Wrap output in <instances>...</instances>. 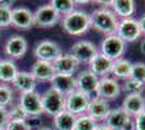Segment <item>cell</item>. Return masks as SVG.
<instances>
[{
  "label": "cell",
  "instance_id": "cell-17",
  "mask_svg": "<svg viewBox=\"0 0 145 130\" xmlns=\"http://www.w3.org/2000/svg\"><path fill=\"white\" fill-rule=\"evenodd\" d=\"M12 25L21 31H28L35 26L34 14L28 8H14L12 9Z\"/></svg>",
  "mask_w": 145,
  "mask_h": 130
},
{
  "label": "cell",
  "instance_id": "cell-1",
  "mask_svg": "<svg viewBox=\"0 0 145 130\" xmlns=\"http://www.w3.org/2000/svg\"><path fill=\"white\" fill-rule=\"evenodd\" d=\"M91 28L105 36L115 35L119 19L109 8H97L90 13Z\"/></svg>",
  "mask_w": 145,
  "mask_h": 130
},
{
  "label": "cell",
  "instance_id": "cell-19",
  "mask_svg": "<svg viewBox=\"0 0 145 130\" xmlns=\"http://www.w3.org/2000/svg\"><path fill=\"white\" fill-rule=\"evenodd\" d=\"M121 107L131 117H135L145 111V97L143 94H128L122 100Z\"/></svg>",
  "mask_w": 145,
  "mask_h": 130
},
{
  "label": "cell",
  "instance_id": "cell-3",
  "mask_svg": "<svg viewBox=\"0 0 145 130\" xmlns=\"http://www.w3.org/2000/svg\"><path fill=\"white\" fill-rule=\"evenodd\" d=\"M127 49L128 43L125 42L120 37H118L115 34L104 37L99 47V52L108 57L109 60L115 61L120 57H123L125 53L127 52Z\"/></svg>",
  "mask_w": 145,
  "mask_h": 130
},
{
  "label": "cell",
  "instance_id": "cell-37",
  "mask_svg": "<svg viewBox=\"0 0 145 130\" xmlns=\"http://www.w3.org/2000/svg\"><path fill=\"white\" fill-rule=\"evenodd\" d=\"M138 21H139L140 28H141V31H142V35L145 36V14L144 15H142Z\"/></svg>",
  "mask_w": 145,
  "mask_h": 130
},
{
  "label": "cell",
  "instance_id": "cell-15",
  "mask_svg": "<svg viewBox=\"0 0 145 130\" xmlns=\"http://www.w3.org/2000/svg\"><path fill=\"white\" fill-rule=\"evenodd\" d=\"M112 110V106L108 101L103 100L97 97H92L90 103L87 110V114L91 116L94 120H97V124H102L105 122L108 113Z\"/></svg>",
  "mask_w": 145,
  "mask_h": 130
},
{
  "label": "cell",
  "instance_id": "cell-23",
  "mask_svg": "<svg viewBox=\"0 0 145 130\" xmlns=\"http://www.w3.org/2000/svg\"><path fill=\"white\" fill-rule=\"evenodd\" d=\"M30 73L34 75L37 81H49L50 82L52 77L55 75V71L53 64L51 62L37 60L34 63Z\"/></svg>",
  "mask_w": 145,
  "mask_h": 130
},
{
  "label": "cell",
  "instance_id": "cell-11",
  "mask_svg": "<svg viewBox=\"0 0 145 130\" xmlns=\"http://www.w3.org/2000/svg\"><path fill=\"white\" fill-rule=\"evenodd\" d=\"M100 78L90 69L79 71L76 75V90L85 93L89 97H94Z\"/></svg>",
  "mask_w": 145,
  "mask_h": 130
},
{
  "label": "cell",
  "instance_id": "cell-28",
  "mask_svg": "<svg viewBox=\"0 0 145 130\" xmlns=\"http://www.w3.org/2000/svg\"><path fill=\"white\" fill-rule=\"evenodd\" d=\"M60 15L65 16L75 10L76 3L74 0H51L49 2Z\"/></svg>",
  "mask_w": 145,
  "mask_h": 130
},
{
  "label": "cell",
  "instance_id": "cell-13",
  "mask_svg": "<svg viewBox=\"0 0 145 130\" xmlns=\"http://www.w3.org/2000/svg\"><path fill=\"white\" fill-rule=\"evenodd\" d=\"M61 47L52 40H43L40 41L36 46L34 50V54L37 57V60L46 61V62L53 63L62 54Z\"/></svg>",
  "mask_w": 145,
  "mask_h": 130
},
{
  "label": "cell",
  "instance_id": "cell-32",
  "mask_svg": "<svg viewBox=\"0 0 145 130\" xmlns=\"http://www.w3.org/2000/svg\"><path fill=\"white\" fill-rule=\"evenodd\" d=\"M13 101L12 89L7 85H0V106L7 107Z\"/></svg>",
  "mask_w": 145,
  "mask_h": 130
},
{
  "label": "cell",
  "instance_id": "cell-6",
  "mask_svg": "<svg viewBox=\"0 0 145 130\" xmlns=\"http://www.w3.org/2000/svg\"><path fill=\"white\" fill-rule=\"evenodd\" d=\"M104 124L112 130H134L133 118L121 106L110 110Z\"/></svg>",
  "mask_w": 145,
  "mask_h": 130
},
{
  "label": "cell",
  "instance_id": "cell-36",
  "mask_svg": "<svg viewBox=\"0 0 145 130\" xmlns=\"http://www.w3.org/2000/svg\"><path fill=\"white\" fill-rule=\"evenodd\" d=\"M8 123H9L8 108L3 107V106H0V129H5Z\"/></svg>",
  "mask_w": 145,
  "mask_h": 130
},
{
  "label": "cell",
  "instance_id": "cell-24",
  "mask_svg": "<svg viewBox=\"0 0 145 130\" xmlns=\"http://www.w3.org/2000/svg\"><path fill=\"white\" fill-rule=\"evenodd\" d=\"M131 68H132V63L126 57H120L118 60L113 61L110 76L118 81H125L130 78Z\"/></svg>",
  "mask_w": 145,
  "mask_h": 130
},
{
  "label": "cell",
  "instance_id": "cell-20",
  "mask_svg": "<svg viewBox=\"0 0 145 130\" xmlns=\"http://www.w3.org/2000/svg\"><path fill=\"white\" fill-rule=\"evenodd\" d=\"M109 9L115 13V15L119 20L133 18L137 5L134 0H110Z\"/></svg>",
  "mask_w": 145,
  "mask_h": 130
},
{
  "label": "cell",
  "instance_id": "cell-12",
  "mask_svg": "<svg viewBox=\"0 0 145 130\" xmlns=\"http://www.w3.org/2000/svg\"><path fill=\"white\" fill-rule=\"evenodd\" d=\"M18 104L24 110L27 116L37 117V116H40L41 114H43L41 95L36 91L21 93Z\"/></svg>",
  "mask_w": 145,
  "mask_h": 130
},
{
  "label": "cell",
  "instance_id": "cell-14",
  "mask_svg": "<svg viewBox=\"0 0 145 130\" xmlns=\"http://www.w3.org/2000/svg\"><path fill=\"white\" fill-rule=\"evenodd\" d=\"M52 64L54 67L55 74L75 76V74L79 72V67H80V63L71 52L62 53Z\"/></svg>",
  "mask_w": 145,
  "mask_h": 130
},
{
  "label": "cell",
  "instance_id": "cell-27",
  "mask_svg": "<svg viewBox=\"0 0 145 130\" xmlns=\"http://www.w3.org/2000/svg\"><path fill=\"white\" fill-rule=\"evenodd\" d=\"M145 90V85L129 78L127 80L122 81L121 84V92H123L126 95L128 94H143Z\"/></svg>",
  "mask_w": 145,
  "mask_h": 130
},
{
  "label": "cell",
  "instance_id": "cell-30",
  "mask_svg": "<svg viewBox=\"0 0 145 130\" xmlns=\"http://www.w3.org/2000/svg\"><path fill=\"white\" fill-rule=\"evenodd\" d=\"M134 80L140 81L145 85V63L144 62H134L132 63V68H131V76Z\"/></svg>",
  "mask_w": 145,
  "mask_h": 130
},
{
  "label": "cell",
  "instance_id": "cell-39",
  "mask_svg": "<svg viewBox=\"0 0 145 130\" xmlns=\"http://www.w3.org/2000/svg\"><path fill=\"white\" fill-rule=\"evenodd\" d=\"M94 130H112V129L108 128V127L104 124V123H102V124H97V128H95Z\"/></svg>",
  "mask_w": 145,
  "mask_h": 130
},
{
  "label": "cell",
  "instance_id": "cell-10",
  "mask_svg": "<svg viewBox=\"0 0 145 130\" xmlns=\"http://www.w3.org/2000/svg\"><path fill=\"white\" fill-rule=\"evenodd\" d=\"M91 97L85 93L75 90L74 92L68 94L65 100V110L76 117L87 113L88 106L90 103Z\"/></svg>",
  "mask_w": 145,
  "mask_h": 130
},
{
  "label": "cell",
  "instance_id": "cell-16",
  "mask_svg": "<svg viewBox=\"0 0 145 130\" xmlns=\"http://www.w3.org/2000/svg\"><path fill=\"white\" fill-rule=\"evenodd\" d=\"M27 48L28 43L23 36L13 35L7 40L5 44V52L11 59H22L26 54Z\"/></svg>",
  "mask_w": 145,
  "mask_h": 130
},
{
  "label": "cell",
  "instance_id": "cell-38",
  "mask_svg": "<svg viewBox=\"0 0 145 130\" xmlns=\"http://www.w3.org/2000/svg\"><path fill=\"white\" fill-rule=\"evenodd\" d=\"M14 5V1H6V0H0V6L1 7H5V8H9L11 9L12 6Z\"/></svg>",
  "mask_w": 145,
  "mask_h": 130
},
{
  "label": "cell",
  "instance_id": "cell-26",
  "mask_svg": "<svg viewBox=\"0 0 145 130\" xmlns=\"http://www.w3.org/2000/svg\"><path fill=\"white\" fill-rule=\"evenodd\" d=\"M18 72V67L13 61L11 60L0 61V81L12 82Z\"/></svg>",
  "mask_w": 145,
  "mask_h": 130
},
{
  "label": "cell",
  "instance_id": "cell-4",
  "mask_svg": "<svg viewBox=\"0 0 145 130\" xmlns=\"http://www.w3.org/2000/svg\"><path fill=\"white\" fill-rule=\"evenodd\" d=\"M65 100L66 97H64L59 91L50 87L41 95L43 113H46L49 116L54 117L59 113L65 111Z\"/></svg>",
  "mask_w": 145,
  "mask_h": 130
},
{
  "label": "cell",
  "instance_id": "cell-22",
  "mask_svg": "<svg viewBox=\"0 0 145 130\" xmlns=\"http://www.w3.org/2000/svg\"><path fill=\"white\" fill-rule=\"evenodd\" d=\"M37 82L38 81L30 72L22 71V72H18V74L15 75L12 85L21 93H26L35 91Z\"/></svg>",
  "mask_w": 145,
  "mask_h": 130
},
{
  "label": "cell",
  "instance_id": "cell-34",
  "mask_svg": "<svg viewBox=\"0 0 145 130\" xmlns=\"http://www.w3.org/2000/svg\"><path fill=\"white\" fill-rule=\"evenodd\" d=\"M6 130H33L31 126L27 122H9L6 126Z\"/></svg>",
  "mask_w": 145,
  "mask_h": 130
},
{
  "label": "cell",
  "instance_id": "cell-9",
  "mask_svg": "<svg viewBox=\"0 0 145 130\" xmlns=\"http://www.w3.org/2000/svg\"><path fill=\"white\" fill-rule=\"evenodd\" d=\"M71 53L80 64H89L91 60L99 53V48L90 40H79L72 46Z\"/></svg>",
  "mask_w": 145,
  "mask_h": 130
},
{
  "label": "cell",
  "instance_id": "cell-2",
  "mask_svg": "<svg viewBox=\"0 0 145 130\" xmlns=\"http://www.w3.org/2000/svg\"><path fill=\"white\" fill-rule=\"evenodd\" d=\"M62 27L71 36H84L91 29L90 13L75 9L72 12L62 18Z\"/></svg>",
  "mask_w": 145,
  "mask_h": 130
},
{
  "label": "cell",
  "instance_id": "cell-42",
  "mask_svg": "<svg viewBox=\"0 0 145 130\" xmlns=\"http://www.w3.org/2000/svg\"><path fill=\"white\" fill-rule=\"evenodd\" d=\"M37 130H53L52 128H50V127H46V126H42V127H39Z\"/></svg>",
  "mask_w": 145,
  "mask_h": 130
},
{
  "label": "cell",
  "instance_id": "cell-18",
  "mask_svg": "<svg viewBox=\"0 0 145 130\" xmlns=\"http://www.w3.org/2000/svg\"><path fill=\"white\" fill-rule=\"evenodd\" d=\"M50 85L51 88L59 91L64 97H67L76 90V76L55 74L50 80Z\"/></svg>",
  "mask_w": 145,
  "mask_h": 130
},
{
  "label": "cell",
  "instance_id": "cell-5",
  "mask_svg": "<svg viewBox=\"0 0 145 130\" xmlns=\"http://www.w3.org/2000/svg\"><path fill=\"white\" fill-rule=\"evenodd\" d=\"M116 35L120 37L126 43L135 42L143 36L140 28L139 21L135 18L119 20Z\"/></svg>",
  "mask_w": 145,
  "mask_h": 130
},
{
  "label": "cell",
  "instance_id": "cell-40",
  "mask_svg": "<svg viewBox=\"0 0 145 130\" xmlns=\"http://www.w3.org/2000/svg\"><path fill=\"white\" fill-rule=\"evenodd\" d=\"M140 51H141L142 54L145 56V38L141 40V43H140Z\"/></svg>",
  "mask_w": 145,
  "mask_h": 130
},
{
  "label": "cell",
  "instance_id": "cell-21",
  "mask_svg": "<svg viewBox=\"0 0 145 130\" xmlns=\"http://www.w3.org/2000/svg\"><path fill=\"white\" fill-rule=\"evenodd\" d=\"M88 65H89V69L93 74L97 75L99 78H103L106 76H110L113 61L99 52Z\"/></svg>",
  "mask_w": 145,
  "mask_h": 130
},
{
  "label": "cell",
  "instance_id": "cell-7",
  "mask_svg": "<svg viewBox=\"0 0 145 130\" xmlns=\"http://www.w3.org/2000/svg\"><path fill=\"white\" fill-rule=\"evenodd\" d=\"M121 93V84L117 79L113 78L112 76L100 78L95 91V97L109 102L118 99Z\"/></svg>",
  "mask_w": 145,
  "mask_h": 130
},
{
  "label": "cell",
  "instance_id": "cell-25",
  "mask_svg": "<svg viewBox=\"0 0 145 130\" xmlns=\"http://www.w3.org/2000/svg\"><path fill=\"white\" fill-rule=\"evenodd\" d=\"M76 116L66 110L59 113L53 117V126L55 130H74Z\"/></svg>",
  "mask_w": 145,
  "mask_h": 130
},
{
  "label": "cell",
  "instance_id": "cell-8",
  "mask_svg": "<svg viewBox=\"0 0 145 130\" xmlns=\"http://www.w3.org/2000/svg\"><path fill=\"white\" fill-rule=\"evenodd\" d=\"M33 14L35 26L42 28L53 27L59 23L61 19V15L55 11L50 3L40 6Z\"/></svg>",
  "mask_w": 145,
  "mask_h": 130
},
{
  "label": "cell",
  "instance_id": "cell-35",
  "mask_svg": "<svg viewBox=\"0 0 145 130\" xmlns=\"http://www.w3.org/2000/svg\"><path fill=\"white\" fill-rule=\"evenodd\" d=\"M133 128L134 130H145V111L133 117Z\"/></svg>",
  "mask_w": 145,
  "mask_h": 130
},
{
  "label": "cell",
  "instance_id": "cell-43",
  "mask_svg": "<svg viewBox=\"0 0 145 130\" xmlns=\"http://www.w3.org/2000/svg\"><path fill=\"white\" fill-rule=\"evenodd\" d=\"M0 130H6V128H5V129H0Z\"/></svg>",
  "mask_w": 145,
  "mask_h": 130
},
{
  "label": "cell",
  "instance_id": "cell-29",
  "mask_svg": "<svg viewBox=\"0 0 145 130\" xmlns=\"http://www.w3.org/2000/svg\"><path fill=\"white\" fill-rule=\"evenodd\" d=\"M97 126V122L89 116L87 113L76 117L74 130H94Z\"/></svg>",
  "mask_w": 145,
  "mask_h": 130
},
{
  "label": "cell",
  "instance_id": "cell-31",
  "mask_svg": "<svg viewBox=\"0 0 145 130\" xmlns=\"http://www.w3.org/2000/svg\"><path fill=\"white\" fill-rule=\"evenodd\" d=\"M8 117H9V122H27L28 116L24 112V110L20 106V104L12 106L10 110H8Z\"/></svg>",
  "mask_w": 145,
  "mask_h": 130
},
{
  "label": "cell",
  "instance_id": "cell-41",
  "mask_svg": "<svg viewBox=\"0 0 145 130\" xmlns=\"http://www.w3.org/2000/svg\"><path fill=\"white\" fill-rule=\"evenodd\" d=\"M90 1H88V0H86V1H82V0H77V1H75V3H79V5H85V3H89Z\"/></svg>",
  "mask_w": 145,
  "mask_h": 130
},
{
  "label": "cell",
  "instance_id": "cell-33",
  "mask_svg": "<svg viewBox=\"0 0 145 130\" xmlns=\"http://www.w3.org/2000/svg\"><path fill=\"white\" fill-rule=\"evenodd\" d=\"M12 25V9L0 6V28Z\"/></svg>",
  "mask_w": 145,
  "mask_h": 130
}]
</instances>
